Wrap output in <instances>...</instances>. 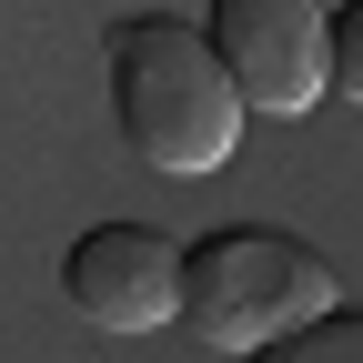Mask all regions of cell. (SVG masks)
I'll use <instances>...</instances> for the list:
<instances>
[{
  "instance_id": "6da1fadb",
  "label": "cell",
  "mask_w": 363,
  "mask_h": 363,
  "mask_svg": "<svg viewBox=\"0 0 363 363\" xmlns=\"http://www.w3.org/2000/svg\"><path fill=\"white\" fill-rule=\"evenodd\" d=\"M101 91H111V131L152 172H222L242 142V91L222 81L212 40L192 21H162V11H131L101 40Z\"/></svg>"
},
{
  "instance_id": "7a4b0ae2",
  "label": "cell",
  "mask_w": 363,
  "mask_h": 363,
  "mask_svg": "<svg viewBox=\"0 0 363 363\" xmlns=\"http://www.w3.org/2000/svg\"><path fill=\"white\" fill-rule=\"evenodd\" d=\"M313 303H333V262L303 233H262V222H222V233L182 242V293L172 323L192 353H262L283 323H303Z\"/></svg>"
},
{
  "instance_id": "3957f363",
  "label": "cell",
  "mask_w": 363,
  "mask_h": 363,
  "mask_svg": "<svg viewBox=\"0 0 363 363\" xmlns=\"http://www.w3.org/2000/svg\"><path fill=\"white\" fill-rule=\"evenodd\" d=\"M202 40H212L222 81L242 91V111H283L293 121L313 101H333V81H323L333 11H323V0H212Z\"/></svg>"
},
{
  "instance_id": "277c9868",
  "label": "cell",
  "mask_w": 363,
  "mask_h": 363,
  "mask_svg": "<svg viewBox=\"0 0 363 363\" xmlns=\"http://www.w3.org/2000/svg\"><path fill=\"white\" fill-rule=\"evenodd\" d=\"M61 293H71L81 323H101V333H162L172 293H182V242L162 222H91L61 252Z\"/></svg>"
},
{
  "instance_id": "5b68a950",
  "label": "cell",
  "mask_w": 363,
  "mask_h": 363,
  "mask_svg": "<svg viewBox=\"0 0 363 363\" xmlns=\"http://www.w3.org/2000/svg\"><path fill=\"white\" fill-rule=\"evenodd\" d=\"M262 353H283V363H353V353H363V313H353V303H343V313L313 303L303 323H283Z\"/></svg>"
},
{
  "instance_id": "8992f818",
  "label": "cell",
  "mask_w": 363,
  "mask_h": 363,
  "mask_svg": "<svg viewBox=\"0 0 363 363\" xmlns=\"http://www.w3.org/2000/svg\"><path fill=\"white\" fill-rule=\"evenodd\" d=\"M323 11H343V0H323Z\"/></svg>"
}]
</instances>
